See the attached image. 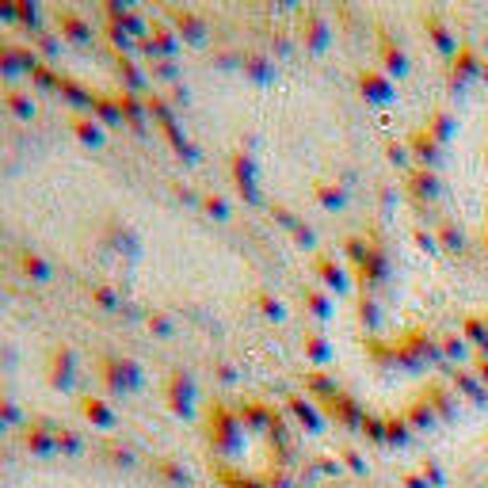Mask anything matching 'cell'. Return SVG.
Here are the masks:
<instances>
[{
    "mask_svg": "<svg viewBox=\"0 0 488 488\" xmlns=\"http://www.w3.org/2000/svg\"><path fill=\"white\" fill-rule=\"evenodd\" d=\"M240 432H244V424H240L237 408H229L225 400H214V405L206 408V439H210V447L229 454L240 442Z\"/></svg>",
    "mask_w": 488,
    "mask_h": 488,
    "instance_id": "cell-1",
    "label": "cell"
},
{
    "mask_svg": "<svg viewBox=\"0 0 488 488\" xmlns=\"http://www.w3.org/2000/svg\"><path fill=\"white\" fill-rule=\"evenodd\" d=\"M99 378L111 393H138L141 390V366L134 358H99Z\"/></svg>",
    "mask_w": 488,
    "mask_h": 488,
    "instance_id": "cell-2",
    "label": "cell"
},
{
    "mask_svg": "<svg viewBox=\"0 0 488 488\" xmlns=\"http://www.w3.org/2000/svg\"><path fill=\"white\" fill-rule=\"evenodd\" d=\"M191 400H195V378L188 374V370H172V374H168V408L188 420Z\"/></svg>",
    "mask_w": 488,
    "mask_h": 488,
    "instance_id": "cell-3",
    "label": "cell"
},
{
    "mask_svg": "<svg viewBox=\"0 0 488 488\" xmlns=\"http://www.w3.org/2000/svg\"><path fill=\"white\" fill-rule=\"evenodd\" d=\"M73 370H77V355L69 343H62V348H54L50 355V385L54 390H73Z\"/></svg>",
    "mask_w": 488,
    "mask_h": 488,
    "instance_id": "cell-4",
    "label": "cell"
},
{
    "mask_svg": "<svg viewBox=\"0 0 488 488\" xmlns=\"http://www.w3.org/2000/svg\"><path fill=\"white\" fill-rule=\"evenodd\" d=\"M88 114H92L99 126H122L126 122L122 119V107H119V92H96Z\"/></svg>",
    "mask_w": 488,
    "mask_h": 488,
    "instance_id": "cell-5",
    "label": "cell"
},
{
    "mask_svg": "<svg viewBox=\"0 0 488 488\" xmlns=\"http://www.w3.org/2000/svg\"><path fill=\"white\" fill-rule=\"evenodd\" d=\"M168 16H172V31H176L180 38H188V42H203L206 38V23L195 16V12L188 8H168Z\"/></svg>",
    "mask_w": 488,
    "mask_h": 488,
    "instance_id": "cell-6",
    "label": "cell"
},
{
    "mask_svg": "<svg viewBox=\"0 0 488 488\" xmlns=\"http://www.w3.org/2000/svg\"><path fill=\"white\" fill-rule=\"evenodd\" d=\"M119 107H122V119L126 126H134L138 134H146V122H149V107H146V96L138 92H119Z\"/></svg>",
    "mask_w": 488,
    "mask_h": 488,
    "instance_id": "cell-7",
    "label": "cell"
},
{
    "mask_svg": "<svg viewBox=\"0 0 488 488\" xmlns=\"http://www.w3.org/2000/svg\"><path fill=\"white\" fill-rule=\"evenodd\" d=\"M77 408H80V416H84V420H88L92 427H114V420H119V416H114V408L107 405V400L104 397H80L77 400Z\"/></svg>",
    "mask_w": 488,
    "mask_h": 488,
    "instance_id": "cell-8",
    "label": "cell"
},
{
    "mask_svg": "<svg viewBox=\"0 0 488 488\" xmlns=\"http://www.w3.org/2000/svg\"><path fill=\"white\" fill-rule=\"evenodd\" d=\"M233 180L240 195L248 198V203H260V191H256V180H252V156L248 153H233Z\"/></svg>",
    "mask_w": 488,
    "mask_h": 488,
    "instance_id": "cell-9",
    "label": "cell"
},
{
    "mask_svg": "<svg viewBox=\"0 0 488 488\" xmlns=\"http://www.w3.org/2000/svg\"><path fill=\"white\" fill-rule=\"evenodd\" d=\"M69 126H73V134L84 141V146H92V149H104V146H107L104 126H99L92 114H73V119H69Z\"/></svg>",
    "mask_w": 488,
    "mask_h": 488,
    "instance_id": "cell-10",
    "label": "cell"
},
{
    "mask_svg": "<svg viewBox=\"0 0 488 488\" xmlns=\"http://www.w3.org/2000/svg\"><path fill=\"white\" fill-rule=\"evenodd\" d=\"M57 27H62V35L73 38V42H88L92 38L88 20H80L73 8H57Z\"/></svg>",
    "mask_w": 488,
    "mask_h": 488,
    "instance_id": "cell-11",
    "label": "cell"
},
{
    "mask_svg": "<svg viewBox=\"0 0 488 488\" xmlns=\"http://www.w3.org/2000/svg\"><path fill=\"white\" fill-rule=\"evenodd\" d=\"M114 69H119V77L126 80V92H138V96H146L149 80H146V73H141V65L134 62V57H114Z\"/></svg>",
    "mask_w": 488,
    "mask_h": 488,
    "instance_id": "cell-12",
    "label": "cell"
},
{
    "mask_svg": "<svg viewBox=\"0 0 488 488\" xmlns=\"http://www.w3.org/2000/svg\"><path fill=\"white\" fill-rule=\"evenodd\" d=\"M23 447L31 450V454H38V458H50V454H57V435L54 432H42V427H27L23 432Z\"/></svg>",
    "mask_w": 488,
    "mask_h": 488,
    "instance_id": "cell-13",
    "label": "cell"
},
{
    "mask_svg": "<svg viewBox=\"0 0 488 488\" xmlns=\"http://www.w3.org/2000/svg\"><path fill=\"white\" fill-rule=\"evenodd\" d=\"M20 267H23V275L27 279H35V282H46L54 271H50V264L42 260L38 252H20Z\"/></svg>",
    "mask_w": 488,
    "mask_h": 488,
    "instance_id": "cell-14",
    "label": "cell"
},
{
    "mask_svg": "<svg viewBox=\"0 0 488 488\" xmlns=\"http://www.w3.org/2000/svg\"><path fill=\"white\" fill-rule=\"evenodd\" d=\"M62 96H65L73 107H80V111H92V99H96V92H88V88H84V84H77L73 77L62 80Z\"/></svg>",
    "mask_w": 488,
    "mask_h": 488,
    "instance_id": "cell-15",
    "label": "cell"
},
{
    "mask_svg": "<svg viewBox=\"0 0 488 488\" xmlns=\"http://www.w3.org/2000/svg\"><path fill=\"white\" fill-rule=\"evenodd\" d=\"M156 473H161V477L168 481V484H191V473L183 469L180 462H172V458H156Z\"/></svg>",
    "mask_w": 488,
    "mask_h": 488,
    "instance_id": "cell-16",
    "label": "cell"
},
{
    "mask_svg": "<svg viewBox=\"0 0 488 488\" xmlns=\"http://www.w3.org/2000/svg\"><path fill=\"white\" fill-rule=\"evenodd\" d=\"M92 306H99V309H107V313H114V309H122V298H119V290L114 286H92Z\"/></svg>",
    "mask_w": 488,
    "mask_h": 488,
    "instance_id": "cell-17",
    "label": "cell"
},
{
    "mask_svg": "<svg viewBox=\"0 0 488 488\" xmlns=\"http://www.w3.org/2000/svg\"><path fill=\"white\" fill-rule=\"evenodd\" d=\"M4 104H8V111L16 114V119H23V122H31V119H35V104H31V96H23V92H8V96H4Z\"/></svg>",
    "mask_w": 488,
    "mask_h": 488,
    "instance_id": "cell-18",
    "label": "cell"
},
{
    "mask_svg": "<svg viewBox=\"0 0 488 488\" xmlns=\"http://www.w3.org/2000/svg\"><path fill=\"white\" fill-rule=\"evenodd\" d=\"M244 73H248L252 80H271V77H275V65H271L267 57H260V54H248V57H244Z\"/></svg>",
    "mask_w": 488,
    "mask_h": 488,
    "instance_id": "cell-19",
    "label": "cell"
},
{
    "mask_svg": "<svg viewBox=\"0 0 488 488\" xmlns=\"http://www.w3.org/2000/svg\"><path fill=\"white\" fill-rule=\"evenodd\" d=\"M16 8H20V23H23L31 35L46 27V23H42V12H38V4H31V0H16Z\"/></svg>",
    "mask_w": 488,
    "mask_h": 488,
    "instance_id": "cell-20",
    "label": "cell"
},
{
    "mask_svg": "<svg viewBox=\"0 0 488 488\" xmlns=\"http://www.w3.org/2000/svg\"><path fill=\"white\" fill-rule=\"evenodd\" d=\"M31 80L38 84V88H54V92H62V80H65V77H62V73H54V69H50L46 62H42V65L31 69Z\"/></svg>",
    "mask_w": 488,
    "mask_h": 488,
    "instance_id": "cell-21",
    "label": "cell"
},
{
    "mask_svg": "<svg viewBox=\"0 0 488 488\" xmlns=\"http://www.w3.org/2000/svg\"><path fill=\"white\" fill-rule=\"evenodd\" d=\"M31 42L38 46V54H42V57H57V50H62V42H57V35L50 31V27H42V31H35V35H31Z\"/></svg>",
    "mask_w": 488,
    "mask_h": 488,
    "instance_id": "cell-22",
    "label": "cell"
},
{
    "mask_svg": "<svg viewBox=\"0 0 488 488\" xmlns=\"http://www.w3.org/2000/svg\"><path fill=\"white\" fill-rule=\"evenodd\" d=\"M149 73H153V80H164V84H172V88L180 84V65L176 62H149Z\"/></svg>",
    "mask_w": 488,
    "mask_h": 488,
    "instance_id": "cell-23",
    "label": "cell"
},
{
    "mask_svg": "<svg viewBox=\"0 0 488 488\" xmlns=\"http://www.w3.org/2000/svg\"><path fill=\"white\" fill-rule=\"evenodd\" d=\"M84 450V439L77 432H69V427H62L57 432V454H80Z\"/></svg>",
    "mask_w": 488,
    "mask_h": 488,
    "instance_id": "cell-24",
    "label": "cell"
},
{
    "mask_svg": "<svg viewBox=\"0 0 488 488\" xmlns=\"http://www.w3.org/2000/svg\"><path fill=\"white\" fill-rule=\"evenodd\" d=\"M0 420H4V427H23V408L16 405V400L0 397Z\"/></svg>",
    "mask_w": 488,
    "mask_h": 488,
    "instance_id": "cell-25",
    "label": "cell"
},
{
    "mask_svg": "<svg viewBox=\"0 0 488 488\" xmlns=\"http://www.w3.org/2000/svg\"><path fill=\"white\" fill-rule=\"evenodd\" d=\"M107 38H111V46H114V50H119V57H126V54H130V50H138V42H134L130 35H126V31H122V27H107Z\"/></svg>",
    "mask_w": 488,
    "mask_h": 488,
    "instance_id": "cell-26",
    "label": "cell"
},
{
    "mask_svg": "<svg viewBox=\"0 0 488 488\" xmlns=\"http://www.w3.org/2000/svg\"><path fill=\"white\" fill-rule=\"evenodd\" d=\"M198 206H203V210L210 214V218H218V222L229 218V203H225L222 195H203V203H198Z\"/></svg>",
    "mask_w": 488,
    "mask_h": 488,
    "instance_id": "cell-27",
    "label": "cell"
},
{
    "mask_svg": "<svg viewBox=\"0 0 488 488\" xmlns=\"http://www.w3.org/2000/svg\"><path fill=\"white\" fill-rule=\"evenodd\" d=\"M146 324H149V332H153V336H161V340L172 336V317H168V313H149Z\"/></svg>",
    "mask_w": 488,
    "mask_h": 488,
    "instance_id": "cell-28",
    "label": "cell"
},
{
    "mask_svg": "<svg viewBox=\"0 0 488 488\" xmlns=\"http://www.w3.org/2000/svg\"><path fill=\"white\" fill-rule=\"evenodd\" d=\"M290 408H294V416H298V420L306 424V427H317V412H313L309 405H301V400L294 397V400H290Z\"/></svg>",
    "mask_w": 488,
    "mask_h": 488,
    "instance_id": "cell-29",
    "label": "cell"
},
{
    "mask_svg": "<svg viewBox=\"0 0 488 488\" xmlns=\"http://www.w3.org/2000/svg\"><path fill=\"white\" fill-rule=\"evenodd\" d=\"M168 104H172V107H188V104H191V88H188V84H183V80H180V84H176V88H172V96H168Z\"/></svg>",
    "mask_w": 488,
    "mask_h": 488,
    "instance_id": "cell-30",
    "label": "cell"
},
{
    "mask_svg": "<svg viewBox=\"0 0 488 488\" xmlns=\"http://www.w3.org/2000/svg\"><path fill=\"white\" fill-rule=\"evenodd\" d=\"M214 374H218L222 385H233V382H237V366H233V363H225V358H222V363H214Z\"/></svg>",
    "mask_w": 488,
    "mask_h": 488,
    "instance_id": "cell-31",
    "label": "cell"
},
{
    "mask_svg": "<svg viewBox=\"0 0 488 488\" xmlns=\"http://www.w3.org/2000/svg\"><path fill=\"white\" fill-rule=\"evenodd\" d=\"M0 20H4V23H20V8H16V0H0Z\"/></svg>",
    "mask_w": 488,
    "mask_h": 488,
    "instance_id": "cell-32",
    "label": "cell"
},
{
    "mask_svg": "<svg viewBox=\"0 0 488 488\" xmlns=\"http://www.w3.org/2000/svg\"><path fill=\"white\" fill-rule=\"evenodd\" d=\"M111 462L114 466H134V454L126 450V447H111Z\"/></svg>",
    "mask_w": 488,
    "mask_h": 488,
    "instance_id": "cell-33",
    "label": "cell"
},
{
    "mask_svg": "<svg viewBox=\"0 0 488 488\" xmlns=\"http://www.w3.org/2000/svg\"><path fill=\"white\" fill-rule=\"evenodd\" d=\"M260 309L267 313V317H275V321H282V306L275 298H260Z\"/></svg>",
    "mask_w": 488,
    "mask_h": 488,
    "instance_id": "cell-34",
    "label": "cell"
},
{
    "mask_svg": "<svg viewBox=\"0 0 488 488\" xmlns=\"http://www.w3.org/2000/svg\"><path fill=\"white\" fill-rule=\"evenodd\" d=\"M271 214H275V218H279L282 225H290V229H298V222H294V214H290V210H286V206H275V210H271Z\"/></svg>",
    "mask_w": 488,
    "mask_h": 488,
    "instance_id": "cell-35",
    "label": "cell"
},
{
    "mask_svg": "<svg viewBox=\"0 0 488 488\" xmlns=\"http://www.w3.org/2000/svg\"><path fill=\"white\" fill-rule=\"evenodd\" d=\"M306 351H309L313 358H324V355H328V348H324L321 340H309V343H306Z\"/></svg>",
    "mask_w": 488,
    "mask_h": 488,
    "instance_id": "cell-36",
    "label": "cell"
},
{
    "mask_svg": "<svg viewBox=\"0 0 488 488\" xmlns=\"http://www.w3.org/2000/svg\"><path fill=\"white\" fill-rule=\"evenodd\" d=\"M306 301L313 306V313H328V306H324V298H321V294H306Z\"/></svg>",
    "mask_w": 488,
    "mask_h": 488,
    "instance_id": "cell-37",
    "label": "cell"
},
{
    "mask_svg": "<svg viewBox=\"0 0 488 488\" xmlns=\"http://www.w3.org/2000/svg\"><path fill=\"white\" fill-rule=\"evenodd\" d=\"M0 432H8V427H4V420H0Z\"/></svg>",
    "mask_w": 488,
    "mask_h": 488,
    "instance_id": "cell-38",
    "label": "cell"
}]
</instances>
